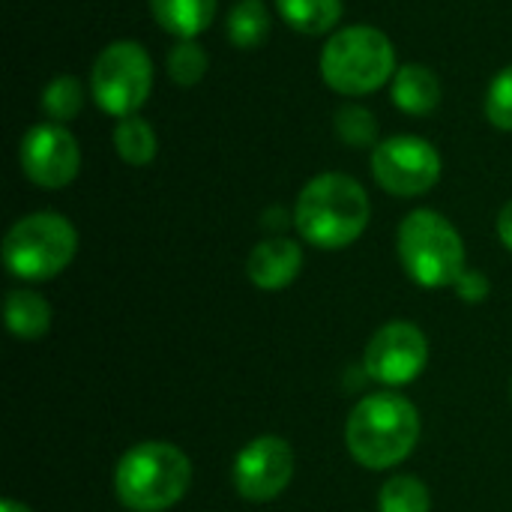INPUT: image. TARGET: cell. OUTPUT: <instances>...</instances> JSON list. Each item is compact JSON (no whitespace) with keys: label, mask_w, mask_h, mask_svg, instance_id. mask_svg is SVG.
I'll return each instance as SVG.
<instances>
[{"label":"cell","mask_w":512,"mask_h":512,"mask_svg":"<svg viewBox=\"0 0 512 512\" xmlns=\"http://www.w3.org/2000/svg\"><path fill=\"white\" fill-rule=\"evenodd\" d=\"M369 216L372 204L366 189L339 171L312 177L294 204V225L300 237L318 249L351 246L366 231Z\"/></svg>","instance_id":"cell-1"},{"label":"cell","mask_w":512,"mask_h":512,"mask_svg":"<svg viewBox=\"0 0 512 512\" xmlns=\"http://www.w3.org/2000/svg\"><path fill=\"white\" fill-rule=\"evenodd\" d=\"M420 438V414L399 393H372L360 399L345 426L351 456L369 468L384 471L405 462Z\"/></svg>","instance_id":"cell-2"},{"label":"cell","mask_w":512,"mask_h":512,"mask_svg":"<svg viewBox=\"0 0 512 512\" xmlns=\"http://www.w3.org/2000/svg\"><path fill=\"white\" fill-rule=\"evenodd\" d=\"M192 483L189 456L165 441L132 447L114 471V492L132 512H162L174 507Z\"/></svg>","instance_id":"cell-3"},{"label":"cell","mask_w":512,"mask_h":512,"mask_svg":"<svg viewBox=\"0 0 512 512\" xmlns=\"http://www.w3.org/2000/svg\"><path fill=\"white\" fill-rule=\"evenodd\" d=\"M396 75L390 36L369 24L336 30L321 51V78L342 96H369Z\"/></svg>","instance_id":"cell-4"},{"label":"cell","mask_w":512,"mask_h":512,"mask_svg":"<svg viewBox=\"0 0 512 512\" xmlns=\"http://www.w3.org/2000/svg\"><path fill=\"white\" fill-rule=\"evenodd\" d=\"M399 258L423 288H456L465 273V243L456 225L435 210H414L402 219Z\"/></svg>","instance_id":"cell-5"},{"label":"cell","mask_w":512,"mask_h":512,"mask_svg":"<svg viewBox=\"0 0 512 512\" xmlns=\"http://www.w3.org/2000/svg\"><path fill=\"white\" fill-rule=\"evenodd\" d=\"M78 252L75 225L51 210L18 219L3 237V264L24 282H45L63 273Z\"/></svg>","instance_id":"cell-6"},{"label":"cell","mask_w":512,"mask_h":512,"mask_svg":"<svg viewBox=\"0 0 512 512\" xmlns=\"http://www.w3.org/2000/svg\"><path fill=\"white\" fill-rule=\"evenodd\" d=\"M153 87V60L135 39H117L105 45L90 69V93L96 105L123 120L138 114Z\"/></svg>","instance_id":"cell-7"},{"label":"cell","mask_w":512,"mask_h":512,"mask_svg":"<svg viewBox=\"0 0 512 512\" xmlns=\"http://www.w3.org/2000/svg\"><path fill=\"white\" fill-rule=\"evenodd\" d=\"M372 174L384 192L417 198L441 180V153L420 135H393L372 150Z\"/></svg>","instance_id":"cell-8"},{"label":"cell","mask_w":512,"mask_h":512,"mask_svg":"<svg viewBox=\"0 0 512 512\" xmlns=\"http://www.w3.org/2000/svg\"><path fill=\"white\" fill-rule=\"evenodd\" d=\"M24 177L39 189H63L78 177L81 150L63 123H36L24 132L18 147Z\"/></svg>","instance_id":"cell-9"},{"label":"cell","mask_w":512,"mask_h":512,"mask_svg":"<svg viewBox=\"0 0 512 512\" xmlns=\"http://www.w3.org/2000/svg\"><path fill=\"white\" fill-rule=\"evenodd\" d=\"M429 363V342L423 330L411 321H393L384 324L366 345L363 366L369 378L387 387L411 384L423 375Z\"/></svg>","instance_id":"cell-10"},{"label":"cell","mask_w":512,"mask_h":512,"mask_svg":"<svg viewBox=\"0 0 512 512\" xmlns=\"http://www.w3.org/2000/svg\"><path fill=\"white\" fill-rule=\"evenodd\" d=\"M231 477L240 498L255 504L273 501L294 477V450L279 435H261L237 453Z\"/></svg>","instance_id":"cell-11"},{"label":"cell","mask_w":512,"mask_h":512,"mask_svg":"<svg viewBox=\"0 0 512 512\" xmlns=\"http://www.w3.org/2000/svg\"><path fill=\"white\" fill-rule=\"evenodd\" d=\"M303 270V249L288 237L261 240L246 261V273L255 288L261 291H282L288 288Z\"/></svg>","instance_id":"cell-12"},{"label":"cell","mask_w":512,"mask_h":512,"mask_svg":"<svg viewBox=\"0 0 512 512\" xmlns=\"http://www.w3.org/2000/svg\"><path fill=\"white\" fill-rule=\"evenodd\" d=\"M393 102L411 117L432 114L441 105V78L423 63H405L393 75Z\"/></svg>","instance_id":"cell-13"},{"label":"cell","mask_w":512,"mask_h":512,"mask_svg":"<svg viewBox=\"0 0 512 512\" xmlns=\"http://www.w3.org/2000/svg\"><path fill=\"white\" fill-rule=\"evenodd\" d=\"M150 12L171 36L195 39L213 24L216 0H150Z\"/></svg>","instance_id":"cell-14"},{"label":"cell","mask_w":512,"mask_h":512,"mask_svg":"<svg viewBox=\"0 0 512 512\" xmlns=\"http://www.w3.org/2000/svg\"><path fill=\"white\" fill-rule=\"evenodd\" d=\"M6 327L18 339H39L51 327V306L36 291H9L6 297Z\"/></svg>","instance_id":"cell-15"},{"label":"cell","mask_w":512,"mask_h":512,"mask_svg":"<svg viewBox=\"0 0 512 512\" xmlns=\"http://www.w3.org/2000/svg\"><path fill=\"white\" fill-rule=\"evenodd\" d=\"M276 9L288 27L306 36L330 33L342 18V0H276Z\"/></svg>","instance_id":"cell-16"},{"label":"cell","mask_w":512,"mask_h":512,"mask_svg":"<svg viewBox=\"0 0 512 512\" xmlns=\"http://www.w3.org/2000/svg\"><path fill=\"white\" fill-rule=\"evenodd\" d=\"M114 150L126 165L144 168L156 159L159 141H156L153 126L144 117L132 114V117L117 120V126H114Z\"/></svg>","instance_id":"cell-17"},{"label":"cell","mask_w":512,"mask_h":512,"mask_svg":"<svg viewBox=\"0 0 512 512\" xmlns=\"http://www.w3.org/2000/svg\"><path fill=\"white\" fill-rule=\"evenodd\" d=\"M270 33V15L264 0H240L228 15V39L234 48H258Z\"/></svg>","instance_id":"cell-18"},{"label":"cell","mask_w":512,"mask_h":512,"mask_svg":"<svg viewBox=\"0 0 512 512\" xmlns=\"http://www.w3.org/2000/svg\"><path fill=\"white\" fill-rule=\"evenodd\" d=\"M39 105L51 123H69L84 108V87L75 75H57L45 84Z\"/></svg>","instance_id":"cell-19"},{"label":"cell","mask_w":512,"mask_h":512,"mask_svg":"<svg viewBox=\"0 0 512 512\" xmlns=\"http://www.w3.org/2000/svg\"><path fill=\"white\" fill-rule=\"evenodd\" d=\"M432 498L429 489L417 477H393L384 483L378 495V512H429Z\"/></svg>","instance_id":"cell-20"},{"label":"cell","mask_w":512,"mask_h":512,"mask_svg":"<svg viewBox=\"0 0 512 512\" xmlns=\"http://www.w3.org/2000/svg\"><path fill=\"white\" fill-rule=\"evenodd\" d=\"M165 66H168V75H171L174 84L192 87V84H198V81L207 75L210 57H207L204 45H198L195 39H180V42L168 51Z\"/></svg>","instance_id":"cell-21"},{"label":"cell","mask_w":512,"mask_h":512,"mask_svg":"<svg viewBox=\"0 0 512 512\" xmlns=\"http://www.w3.org/2000/svg\"><path fill=\"white\" fill-rule=\"evenodd\" d=\"M333 129L348 147H378V120L363 105H342L333 114Z\"/></svg>","instance_id":"cell-22"},{"label":"cell","mask_w":512,"mask_h":512,"mask_svg":"<svg viewBox=\"0 0 512 512\" xmlns=\"http://www.w3.org/2000/svg\"><path fill=\"white\" fill-rule=\"evenodd\" d=\"M486 117L492 126L512 132V66L495 75L486 93Z\"/></svg>","instance_id":"cell-23"},{"label":"cell","mask_w":512,"mask_h":512,"mask_svg":"<svg viewBox=\"0 0 512 512\" xmlns=\"http://www.w3.org/2000/svg\"><path fill=\"white\" fill-rule=\"evenodd\" d=\"M456 291L465 303H483L489 297V279L477 270H465L462 279L456 282Z\"/></svg>","instance_id":"cell-24"},{"label":"cell","mask_w":512,"mask_h":512,"mask_svg":"<svg viewBox=\"0 0 512 512\" xmlns=\"http://www.w3.org/2000/svg\"><path fill=\"white\" fill-rule=\"evenodd\" d=\"M498 237H501V243L512 252V201H507L504 210L498 213Z\"/></svg>","instance_id":"cell-25"},{"label":"cell","mask_w":512,"mask_h":512,"mask_svg":"<svg viewBox=\"0 0 512 512\" xmlns=\"http://www.w3.org/2000/svg\"><path fill=\"white\" fill-rule=\"evenodd\" d=\"M0 512H33L30 507H24V504H18V501H3L0 504Z\"/></svg>","instance_id":"cell-26"}]
</instances>
